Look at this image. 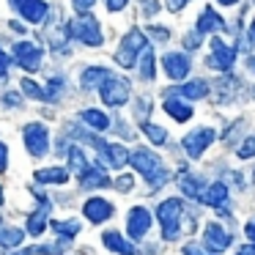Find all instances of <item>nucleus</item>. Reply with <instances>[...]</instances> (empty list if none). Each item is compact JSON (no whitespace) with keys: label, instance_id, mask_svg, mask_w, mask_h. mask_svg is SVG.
<instances>
[{"label":"nucleus","instance_id":"obj_16","mask_svg":"<svg viewBox=\"0 0 255 255\" xmlns=\"http://www.w3.org/2000/svg\"><path fill=\"white\" fill-rule=\"evenodd\" d=\"M200 200H203L206 206H214V209H220L222 203L228 200V187L222 181H217V184H211L206 192H200Z\"/></svg>","mask_w":255,"mask_h":255},{"label":"nucleus","instance_id":"obj_9","mask_svg":"<svg viewBox=\"0 0 255 255\" xmlns=\"http://www.w3.org/2000/svg\"><path fill=\"white\" fill-rule=\"evenodd\" d=\"M14 58H17V63L22 69H28V72H36L41 63V47L30 44V41H19L17 47H14Z\"/></svg>","mask_w":255,"mask_h":255},{"label":"nucleus","instance_id":"obj_44","mask_svg":"<svg viewBox=\"0 0 255 255\" xmlns=\"http://www.w3.org/2000/svg\"><path fill=\"white\" fill-rule=\"evenodd\" d=\"M220 3H225V6H231V3H236V0H220Z\"/></svg>","mask_w":255,"mask_h":255},{"label":"nucleus","instance_id":"obj_33","mask_svg":"<svg viewBox=\"0 0 255 255\" xmlns=\"http://www.w3.org/2000/svg\"><path fill=\"white\" fill-rule=\"evenodd\" d=\"M239 156H242V159H247V156H255V137L244 140V143L239 145Z\"/></svg>","mask_w":255,"mask_h":255},{"label":"nucleus","instance_id":"obj_23","mask_svg":"<svg viewBox=\"0 0 255 255\" xmlns=\"http://www.w3.org/2000/svg\"><path fill=\"white\" fill-rule=\"evenodd\" d=\"M22 236L25 233L19 231V228L3 225L0 228V247H17V244H22Z\"/></svg>","mask_w":255,"mask_h":255},{"label":"nucleus","instance_id":"obj_6","mask_svg":"<svg viewBox=\"0 0 255 255\" xmlns=\"http://www.w3.org/2000/svg\"><path fill=\"white\" fill-rule=\"evenodd\" d=\"M233 242V236L225 231L222 225H217V222H209L203 231V250H209V253H222V250H228Z\"/></svg>","mask_w":255,"mask_h":255},{"label":"nucleus","instance_id":"obj_46","mask_svg":"<svg viewBox=\"0 0 255 255\" xmlns=\"http://www.w3.org/2000/svg\"><path fill=\"white\" fill-rule=\"evenodd\" d=\"M0 203H3V187H0Z\"/></svg>","mask_w":255,"mask_h":255},{"label":"nucleus","instance_id":"obj_25","mask_svg":"<svg viewBox=\"0 0 255 255\" xmlns=\"http://www.w3.org/2000/svg\"><path fill=\"white\" fill-rule=\"evenodd\" d=\"M83 121L88 124V127L99 129V132H105V129L110 127V121H107V116H102L99 110H85V113H83Z\"/></svg>","mask_w":255,"mask_h":255},{"label":"nucleus","instance_id":"obj_45","mask_svg":"<svg viewBox=\"0 0 255 255\" xmlns=\"http://www.w3.org/2000/svg\"><path fill=\"white\" fill-rule=\"evenodd\" d=\"M250 66H253V72H255V58H250Z\"/></svg>","mask_w":255,"mask_h":255},{"label":"nucleus","instance_id":"obj_3","mask_svg":"<svg viewBox=\"0 0 255 255\" xmlns=\"http://www.w3.org/2000/svg\"><path fill=\"white\" fill-rule=\"evenodd\" d=\"M143 47H145V36L140 33V30H129L121 41V50L116 52L118 66H124V69L134 66V63H137V55L143 52Z\"/></svg>","mask_w":255,"mask_h":255},{"label":"nucleus","instance_id":"obj_5","mask_svg":"<svg viewBox=\"0 0 255 255\" xmlns=\"http://www.w3.org/2000/svg\"><path fill=\"white\" fill-rule=\"evenodd\" d=\"M102 99L110 107H121L124 102L129 99V83L121 77H107L105 83H102Z\"/></svg>","mask_w":255,"mask_h":255},{"label":"nucleus","instance_id":"obj_43","mask_svg":"<svg viewBox=\"0 0 255 255\" xmlns=\"http://www.w3.org/2000/svg\"><path fill=\"white\" fill-rule=\"evenodd\" d=\"M250 36H253V41H255V22H253V28H250Z\"/></svg>","mask_w":255,"mask_h":255},{"label":"nucleus","instance_id":"obj_10","mask_svg":"<svg viewBox=\"0 0 255 255\" xmlns=\"http://www.w3.org/2000/svg\"><path fill=\"white\" fill-rule=\"evenodd\" d=\"M148 228H151V214L143 209V206H137V209H132L129 211V225H127V231H129V236L137 242V239H143L145 233H148Z\"/></svg>","mask_w":255,"mask_h":255},{"label":"nucleus","instance_id":"obj_14","mask_svg":"<svg viewBox=\"0 0 255 255\" xmlns=\"http://www.w3.org/2000/svg\"><path fill=\"white\" fill-rule=\"evenodd\" d=\"M211 52H214V55H211V61H209L211 66H217V69H231V66H233L236 50H233V47H228L222 39H214V41H211Z\"/></svg>","mask_w":255,"mask_h":255},{"label":"nucleus","instance_id":"obj_29","mask_svg":"<svg viewBox=\"0 0 255 255\" xmlns=\"http://www.w3.org/2000/svg\"><path fill=\"white\" fill-rule=\"evenodd\" d=\"M181 192L187 198H200V184L195 176H181Z\"/></svg>","mask_w":255,"mask_h":255},{"label":"nucleus","instance_id":"obj_38","mask_svg":"<svg viewBox=\"0 0 255 255\" xmlns=\"http://www.w3.org/2000/svg\"><path fill=\"white\" fill-rule=\"evenodd\" d=\"M8 63H11V61H8V55H6L3 50H0V77H3V74L8 72Z\"/></svg>","mask_w":255,"mask_h":255},{"label":"nucleus","instance_id":"obj_20","mask_svg":"<svg viewBox=\"0 0 255 255\" xmlns=\"http://www.w3.org/2000/svg\"><path fill=\"white\" fill-rule=\"evenodd\" d=\"M165 113H170L176 121H189V118H192V107H189L187 102H178V99H167Z\"/></svg>","mask_w":255,"mask_h":255},{"label":"nucleus","instance_id":"obj_32","mask_svg":"<svg viewBox=\"0 0 255 255\" xmlns=\"http://www.w3.org/2000/svg\"><path fill=\"white\" fill-rule=\"evenodd\" d=\"M22 91H25L28 96H33V99H41V102L52 99V96L47 94V91H41L39 85H36V83H30V80H22Z\"/></svg>","mask_w":255,"mask_h":255},{"label":"nucleus","instance_id":"obj_28","mask_svg":"<svg viewBox=\"0 0 255 255\" xmlns=\"http://www.w3.org/2000/svg\"><path fill=\"white\" fill-rule=\"evenodd\" d=\"M52 228H55V231L61 233L63 239L77 236V233H80V222H77V220H58V222H52Z\"/></svg>","mask_w":255,"mask_h":255},{"label":"nucleus","instance_id":"obj_40","mask_svg":"<svg viewBox=\"0 0 255 255\" xmlns=\"http://www.w3.org/2000/svg\"><path fill=\"white\" fill-rule=\"evenodd\" d=\"M244 233H247V239H253V242H255V220H250L247 225H244Z\"/></svg>","mask_w":255,"mask_h":255},{"label":"nucleus","instance_id":"obj_37","mask_svg":"<svg viewBox=\"0 0 255 255\" xmlns=\"http://www.w3.org/2000/svg\"><path fill=\"white\" fill-rule=\"evenodd\" d=\"M167 3V8H170V11H178V8H184L189 3V0H165Z\"/></svg>","mask_w":255,"mask_h":255},{"label":"nucleus","instance_id":"obj_35","mask_svg":"<svg viewBox=\"0 0 255 255\" xmlns=\"http://www.w3.org/2000/svg\"><path fill=\"white\" fill-rule=\"evenodd\" d=\"M6 165H8V148L0 143V173L6 170Z\"/></svg>","mask_w":255,"mask_h":255},{"label":"nucleus","instance_id":"obj_34","mask_svg":"<svg viewBox=\"0 0 255 255\" xmlns=\"http://www.w3.org/2000/svg\"><path fill=\"white\" fill-rule=\"evenodd\" d=\"M132 181L134 178L132 176H118V181H116V187L121 189V192H129V189H132Z\"/></svg>","mask_w":255,"mask_h":255},{"label":"nucleus","instance_id":"obj_36","mask_svg":"<svg viewBox=\"0 0 255 255\" xmlns=\"http://www.w3.org/2000/svg\"><path fill=\"white\" fill-rule=\"evenodd\" d=\"M74 3V8H77V11H88L91 6H94V0H72Z\"/></svg>","mask_w":255,"mask_h":255},{"label":"nucleus","instance_id":"obj_41","mask_svg":"<svg viewBox=\"0 0 255 255\" xmlns=\"http://www.w3.org/2000/svg\"><path fill=\"white\" fill-rule=\"evenodd\" d=\"M184 255H206V253H200V247H195V244H187V247H184Z\"/></svg>","mask_w":255,"mask_h":255},{"label":"nucleus","instance_id":"obj_19","mask_svg":"<svg viewBox=\"0 0 255 255\" xmlns=\"http://www.w3.org/2000/svg\"><path fill=\"white\" fill-rule=\"evenodd\" d=\"M220 28H225L222 17L214 11V8H206V11L200 14V25H198V30H200V33H209V30H220Z\"/></svg>","mask_w":255,"mask_h":255},{"label":"nucleus","instance_id":"obj_21","mask_svg":"<svg viewBox=\"0 0 255 255\" xmlns=\"http://www.w3.org/2000/svg\"><path fill=\"white\" fill-rule=\"evenodd\" d=\"M36 181L39 184H66L69 173L63 167H50V170H39L36 173Z\"/></svg>","mask_w":255,"mask_h":255},{"label":"nucleus","instance_id":"obj_11","mask_svg":"<svg viewBox=\"0 0 255 255\" xmlns=\"http://www.w3.org/2000/svg\"><path fill=\"white\" fill-rule=\"evenodd\" d=\"M113 203L110 200H105V198H91L88 203L83 206V214L88 217L91 222H105V220H110L113 217Z\"/></svg>","mask_w":255,"mask_h":255},{"label":"nucleus","instance_id":"obj_1","mask_svg":"<svg viewBox=\"0 0 255 255\" xmlns=\"http://www.w3.org/2000/svg\"><path fill=\"white\" fill-rule=\"evenodd\" d=\"M127 162H132L134 170L143 173V176L148 178L151 187H159V184H165V170L159 167V156H154L151 151L137 148V151H132V154H129Z\"/></svg>","mask_w":255,"mask_h":255},{"label":"nucleus","instance_id":"obj_27","mask_svg":"<svg viewBox=\"0 0 255 255\" xmlns=\"http://www.w3.org/2000/svg\"><path fill=\"white\" fill-rule=\"evenodd\" d=\"M137 69H140V74H143L145 80L154 77V52H151V47H148V44L143 47V61L137 63Z\"/></svg>","mask_w":255,"mask_h":255},{"label":"nucleus","instance_id":"obj_18","mask_svg":"<svg viewBox=\"0 0 255 255\" xmlns=\"http://www.w3.org/2000/svg\"><path fill=\"white\" fill-rule=\"evenodd\" d=\"M80 176H83V187H85V189H91V187H110V184H113L110 178H107L105 173L99 170V167H91V165L85 167Z\"/></svg>","mask_w":255,"mask_h":255},{"label":"nucleus","instance_id":"obj_2","mask_svg":"<svg viewBox=\"0 0 255 255\" xmlns=\"http://www.w3.org/2000/svg\"><path fill=\"white\" fill-rule=\"evenodd\" d=\"M156 217H159V225H162V233L165 239H176L178 233V225H181V200L170 198V200H162L159 209H156Z\"/></svg>","mask_w":255,"mask_h":255},{"label":"nucleus","instance_id":"obj_42","mask_svg":"<svg viewBox=\"0 0 255 255\" xmlns=\"http://www.w3.org/2000/svg\"><path fill=\"white\" fill-rule=\"evenodd\" d=\"M236 255H255V244H247L244 250H239Z\"/></svg>","mask_w":255,"mask_h":255},{"label":"nucleus","instance_id":"obj_17","mask_svg":"<svg viewBox=\"0 0 255 255\" xmlns=\"http://www.w3.org/2000/svg\"><path fill=\"white\" fill-rule=\"evenodd\" d=\"M102 242H105L110 250L121 253V255H134V244H129L127 239H124L121 233H116V231H107L105 236H102Z\"/></svg>","mask_w":255,"mask_h":255},{"label":"nucleus","instance_id":"obj_39","mask_svg":"<svg viewBox=\"0 0 255 255\" xmlns=\"http://www.w3.org/2000/svg\"><path fill=\"white\" fill-rule=\"evenodd\" d=\"M129 0H107V6H110V11H118V8H124Z\"/></svg>","mask_w":255,"mask_h":255},{"label":"nucleus","instance_id":"obj_22","mask_svg":"<svg viewBox=\"0 0 255 255\" xmlns=\"http://www.w3.org/2000/svg\"><path fill=\"white\" fill-rule=\"evenodd\" d=\"M102 154H107V162H110L113 167L127 165V159H129V154H127L124 145H102Z\"/></svg>","mask_w":255,"mask_h":255},{"label":"nucleus","instance_id":"obj_24","mask_svg":"<svg viewBox=\"0 0 255 255\" xmlns=\"http://www.w3.org/2000/svg\"><path fill=\"white\" fill-rule=\"evenodd\" d=\"M107 77H110V74H107V69H102V66H94V69H88V72L83 74V85H85V88H91V85L96 88V85H102Z\"/></svg>","mask_w":255,"mask_h":255},{"label":"nucleus","instance_id":"obj_31","mask_svg":"<svg viewBox=\"0 0 255 255\" xmlns=\"http://www.w3.org/2000/svg\"><path fill=\"white\" fill-rule=\"evenodd\" d=\"M69 162H72V170L77 173V176L85 170V167H88V162H85V154H83L80 148H72V151H69Z\"/></svg>","mask_w":255,"mask_h":255},{"label":"nucleus","instance_id":"obj_8","mask_svg":"<svg viewBox=\"0 0 255 255\" xmlns=\"http://www.w3.org/2000/svg\"><path fill=\"white\" fill-rule=\"evenodd\" d=\"M211 140H214V132H211V129H195V132H189L187 137L181 140V145H184V151H187V156L198 159V156H203V151L211 145Z\"/></svg>","mask_w":255,"mask_h":255},{"label":"nucleus","instance_id":"obj_13","mask_svg":"<svg viewBox=\"0 0 255 255\" xmlns=\"http://www.w3.org/2000/svg\"><path fill=\"white\" fill-rule=\"evenodd\" d=\"M162 66H165L167 77L181 80V77H187V72H189V58L181 55V52H167V55L162 58Z\"/></svg>","mask_w":255,"mask_h":255},{"label":"nucleus","instance_id":"obj_12","mask_svg":"<svg viewBox=\"0 0 255 255\" xmlns=\"http://www.w3.org/2000/svg\"><path fill=\"white\" fill-rule=\"evenodd\" d=\"M39 200H41L39 209L28 217V233H30V236H41L44 228H47V222H50V200L41 198V195H39Z\"/></svg>","mask_w":255,"mask_h":255},{"label":"nucleus","instance_id":"obj_26","mask_svg":"<svg viewBox=\"0 0 255 255\" xmlns=\"http://www.w3.org/2000/svg\"><path fill=\"white\" fill-rule=\"evenodd\" d=\"M181 91V96H187V99H200V96H206V91H209V85L203 83V80H195V83H187Z\"/></svg>","mask_w":255,"mask_h":255},{"label":"nucleus","instance_id":"obj_7","mask_svg":"<svg viewBox=\"0 0 255 255\" xmlns=\"http://www.w3.org/2000/svg\"><path fill=\"white\" fill-rule=\"evenodd\" d=\"M25 145L33 156H44L50 148V132L41 124H28L25 127Z\"/></svg>","mask_w":255,"mask_h":255},{"label":"nucleus","instance_id":"obj_30","mask_svg":"<svg viewBox=\"0 0 255 255\" xmlns=\"http://www.w3.org/2000/svg\"><path fill=\"white\" fill-rule=\"evenodd\" d=\"M143 132L148 134V140H151V143H156V145H162V143L167 140L165 129H162V127H154V124H143Z\"/></svg>","mask_w":255,"mask_h":255},{"label":"nucleus","instance_id":"obj_15","mask_svg":"<svg viewBox=\"0 0 255 255\" xmlns=\"http://www.w3.org/2000/svg\"><path fill=\"white\" fill-rule=\"evenodd\" d=\"M11 6L19 8L28 22H41L47 14V3H41V0H11Z\"/></svg>","mask_w":255,"mask_h":255},{"label":"nucleus","instance_id":"obj_4","mask_svg":"<svg viewBox=\"0 0 255 255\" xmlns=\"http://www.w3.org/2000/svg\"><path fill=\"white\" fill-rule=\"evenodd\" d=\"M69 36L80 39L88 47L102 44V30H99V22H96L94 17H80V19H74V22H69Z\"/></svg>","mask_w":255,"mask_h":255}]
</instances>
